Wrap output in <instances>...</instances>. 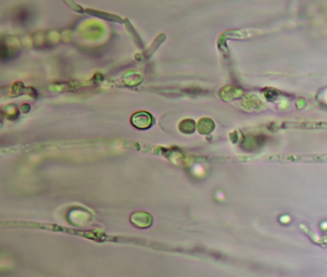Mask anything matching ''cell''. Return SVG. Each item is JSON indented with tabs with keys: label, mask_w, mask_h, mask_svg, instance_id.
Listing matches in <instances>:
<instances>
[{
	"label": "cell",
	"mask_w": 327,
	"mask_h": 277,
	"mask_svg": "<svg viewBox=\"0 0 327 277\" xmlns=\"http://www.w3.org/2000/svg\"><path fill=\"white\" fill-rule=\"evenodd\" d=\"M132 124L139 129H148L153 125V118L149 113L140 112L133 116Z\"/></svg>",
	"instance_id": "6da1fadb"
}]
</instances>
